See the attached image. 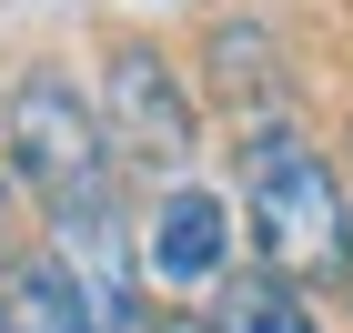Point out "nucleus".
Instances as JSON below:
<instances>
[{
	"mask_svg": "<svg viewBox=\"0 0 353 333\" xmlns=\"http://www.w3.org/2000/svg\"><path fill=\"white\" fill-rule=\"evenodd\" d=\"M10 232H21V182H10V162H0V252H10Z\"/></svg>",
	"mask_w": 353,
	"mask_h": 333,
	"instance_id": "obj_8",
	"label": "nucleus"
},
{
	"mask_svg": "<svg viewBox=\"0 0 353 333\" xmlns=\"http://www.w3.org/2000/svg\"><path fill=\"white\" fill-rule=\"evenodd\" d=\"M0 132H10V182L41 202L51 263L81 283V303L101 313V333H152L162 313L141 303V232L121 212V162H111V141H101L91 91H71V71L41 61V71L10 81Z\"/></svg>",
	"mask_w": 353,
	"mask_h": 333,
	"instance_id": "obj_1",
	"label": "nucleus"
},
{
	"mask_svg": "<svg viewBox=\"0 0 353 333\" xmlns=\"http://www.w3.org/2000/svg\"><path fill=\"white\" fill-rule=\"evenodd\" d=\"M212 91L243 111V121H252L263 101H283V71H272V30H263V21H222V30H212Z\"/></svg>",
	"mask_w": 353,
	"mask_h": 333,
	"instance_id": "obj_6",
	"label": "nucleus"
},
{
	"mask_svg": "<svg viewBox=\"0 0 353 333\" xmlns=\"http://www.w3.org/2000/svg\"><path fill=\"white\" fill-rule=\"evenodd\" d=\"M232 182H243V222L263 243L272 283H333L353 243V202L343 172L323 162V141L293 132V121H252L243 152H232Z\"/></svg>",
	"mask_w": 353,
	"mask_h": 333,
	"instance_id": "obj_2",
	"label": "nucleus"
},
{
	"mask_svg": "<svg viewBox=\"0 0 353 333\" xmlns=\"http://www.w3.org/2000/svg\"><path fill=\"white\" fill-rule=\"evenodd\" d=\"M101 141L121 172H152V182H192V152H202V111H192V81L172 71L152 41H121L101 61Z\"/></svg>",
	"mask_w": 353,
	"mask_h": 333,
	"instance_id": "obj_3",
	"label": "nucleus"
},
{
	"mask_svg": "<svg viewBox=\"0 0 353 333\" xmlns=\"http://www.w3.org/2000/svg\"><path fill=\"white\" fill-rule=\"evenodd\" d=\"M212 333H323L313 323V313L293 303V293H283V283H222V303H212Z\"/></svg>",
	"mask_w": 353,
	"mask_h": 333,
	"instance_id": "obj_7",
	"label": "nucleus"
},
{
	"mask_svg": "<svg viewBox=\"0 0 353 333\" xmlns=\"http://www.w3.org/2000/svg\"><path fill=\"white\" fill-rule=\"evenodd\" d=\"M141 263H152V283H172V293L222 283V263H232V202H222L212 182H162V202L141 222Z\"/></svg>",
	"mask_w": 353,
	"mask_h": 333,
	"instance_id": "obj_4",
	"label": "nucleus"
},
{
	"mask_svg": "<svg viewBox=\"0 0 353 333\" xmlns=\"http://www.w3.org/2000/svg\"><path fill=\"white\" fill-rule=\"evenodd\" d=\"M333 293H343V303H353V243H343V273H333Z\"/></svg>",
	"mask_w": 353,
	"mask_h": 333,
	"instance_id": "obj_9",
	"label": "nucleus"
},
{
	"mask_svg": "<svg viewBox=\"0 0 353 333\" xmlns=\"http://www.w3.org/2000/svg\"><path fill=\"white\" fill-rule=\"evenodd\" d=\"M0 333H101V313L81 303V283L61 273L51 252H21L0 273Z\"/></svg>",
	"mask_w": 353,
	"mask_h": 333,
	"instance_id": "obj_5",
	"label": "nucleus"
}]
</instances>
